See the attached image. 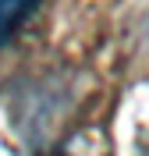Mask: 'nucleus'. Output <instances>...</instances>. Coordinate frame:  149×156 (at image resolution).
I'll return each mask as SVG.
<instances>
[{
	"label": "nucleus",
	"instance_id": "obj_2",
	"mask_svg": "<svg viewBox=\"0 0 149 156\" xmlns=\"http://www.w3.org/2000/svg\"><path fill=\"white\" fill-rule=\"evenodd\" d=\"M36 156H71V153H60V149H46V153H36Z\"/></svg>",
	"mask_w": 149,
	"mask_h": 156
},
{
	"label": "nucleus",
	"instance_id": "obj_1",
	"mask_svg": "<svg viewBox=\"0 0 149 156\" xmlns=\"http://www.w3.org/2000/svg\"><path fill=\"white\" fill-rule=\"evenodd\" d=\"M36 7H39V0H0V50L7 46L14 39V32L36 14Z\"/></svg>",
	"mask_w": 149,
	"mask_h": 156
}]
</instances>
